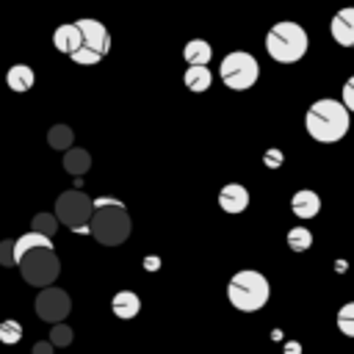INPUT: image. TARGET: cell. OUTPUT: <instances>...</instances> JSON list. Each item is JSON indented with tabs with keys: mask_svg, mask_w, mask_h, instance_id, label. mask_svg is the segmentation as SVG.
<instances>
[{
	"mask_svg": "<svg viewBox=\"0 0 354 354\" xmlns=\"http://www.w3.org/2000/svg\"><path fill=\"white\" fill-rule=\"evenodd\" d=\"M288 246H290V252H307L313 246V232L307 227L288 230Z\"/></svg>",
	"mask_w": 354,
	"mask_h": 354,
	"instance_id": "21",
	"label": "cell"
},
{
	"mask_svg": "<svg viewBox=\"0 0 354 354\" xmlns=\"http://www.w3.org/2000/svg\"><path fill=\"white\" fill-rule=\"evenodd\" d=\"M218 207L224 210V213H243L246 207H249V191H246V185H241V183H227L221 191H218Z\"/></svg>",
	"mask_w": 354,
	"mask_h": 354,
	"instance_id": "11",
	"label": "cell"
},
{
	"mask_svg": "<svg viewBox=\"0 0 354 354\" xmlns=\"http://www.w3.org/2000/svg\"><path fill=\"white\" fill-rule=\"evenodd\" d=\"M218 77L224 80L227 88L232 91H246L257 83L260 77V64L254 55L243 53V50H232L230 55L221 58V66H218Z\"/></svg>",
	"mask_w": 354,
	"mask_h": 354,
	"instance_id": "7",
	"label": "cell"
},
{
	"mask_svg": "<svg viewBox=\"0 0 354 354\" xmlns=\"http://www.w3.org/2000/svg\"><path fill=\"white\" fill-rule=\"evenodd\" d=\"M111 310H113V315L116 318H136L138 315V310H141V299H138V293H133V290H119L113 299H111Z\"/></svg>",
	"mask_w": 354,
	"mask_h": 354,
	"instance_id": "14",
	"label": "cell"
},
{
	"mask_svg": "<svg viewBox=\"0 0 354 354\" xmlns=\"http://www.w3.org/2000/svg\"><path fill=\"white\" fill-rule=\"evenodd\" d=\"M329 33L340 47H354V6H346L332 17Z\"/></svg>",
	"mask_w": 354,
	"mask_h": 354,
	"instance_id": "10",
	"label": "cell"
},
{
	"mask_svg": "<svg viewBox=\"0 0 354 354\" xmlns=\"http://www.w3.org/2000/svg\"><path fill=\"white\" fill-rule=\"evenodd\" d=\"M72 141H75V133H72V127L69 124H53L50 130H47V144L53 147V149H72Z\"/></svg>",
	"mask_w": 354,
	"mask_h": 354,
	"instance_id": "19",
	"label": "cell"
},
{
	"mask_svg": "<svg viewBox=\"0 0 354 354\" xmlns=\"http://www.w3.org/2000/svg\"><path fill=\"white\" fill-rule=\"evenodd\" d=\"M14 257L17 266L22 271V279L33 288H50L58 274H61V263L53 246V238L41 235V232H25L14 241Z\"/></svg>",
	"mask_w": 354,
	"mask_h": 354,
	"instance_id": "1",
	"label": "cell"
},
{
	"mask_svg": "<svg viewBox=\"0 0 354 354\" xmlns=\"http://www.w3.org/2000/svg\"><path fill=\"white\" fill-rule=\"evenodd\" d=\"M268 296H271V288H268V279L260 271L243 268V271L232 274L230 282H227V299L241 313H257V310H263L266 301H268Z\"/></svg>",
	"mask_w": 354,
	"mask_h": 354,
	"instance_id": "5",
	"label": "cell"
},
{
	"mask_svg": "<svg viewBox=\"0 0 354 354\" xmlns=\"http://www.w3.org/2000/svg\"><path fill=\"white\" fill-rule=\"evenodd\" d=\"M50 343L55 346V348H64V346H69L72 343V329L61 321V324H53V329H50Z\"/></svg>",
	"mask_w": 354,
	"mask_h": 354,
	"instance_id": "24",
	"label": "cell"
},
{
	"mask_svg": "<svg viewBox=\"0 0 354 354\" xmlns=\"http://www.w3.org/2000/svg\"><path fill=\"white\" fill-rule=\"evenodd\" d=\"M91 213H94V199H88L83 191L72 188V191H64L58 199H55V218L69 227L72 232H88V221H91Z\"/></svg>",
	"mask_w": 354,
	"mask_h": 354,
	"instance_id": "8",
	"label": "cell"
},
{
	"mask_svg": "<svg viewBox=\"0 0 354 354\" xmlns=\"http://www.w3.org/2000/svg\"><path fill=\"white\" fill-rule=\"evenodd\" d=\"M36 315L47 324H61L69 310H72V299L64 288H41L39 296H36Z\"/></svg>",
	"mask_w": 354,
	"mask_h": 354,
	"instance_id": "9",
	"label": "cell"
},
{
	"mask_svg": "<svg viewBox=\"0 0 354 354\" xmlns=\"http://www.w3.org/2000/svg\"><path fill=\"white\" fill-rule=\"evenodd\" d=\"M310 39L307 30L299 22L282 19L277 25H271V30L266 33V53L277 61V64H296L307 55Z\"/></svg>",
	"mask_w": 354,
	"mask_h": 354,
	"instance_id": "4",
	"label": "cell"
},
{
	"mask_svg": "<svg viewBox=\"0 0 354 354\" xmlns=\"http://www.w3.org/2000/svg\"><path fill=\"white\" fill-rule=\"evenodd\" d=\"M0 266H6V268H11V266H17V257H14V241H0Z\"/></svg>",
	"mask_w": 354,
	"mask_h": 354,
	"instance_id": "25",
	"label": "cell"
},
{
	"mask_svg": "<svg viewBox=\"0 0 354 354\" xmlns=\"http://www.w3.org/2000/svg\"><path fill=\"white\" fill-rule=\"evenodd\" d=\"M77 28L83 33V44L77 47V53H72L69 58L80 66H91V64H100L108 50H111V33L108 28L100 22V19H77Z\"/></svg>",
	"mask_w": 354,
	"mask_h": 354,
	"instance_id": "6",
	"label": "cell"
},
{
	"mask_svg": "<svg viewBox=\"0 0 354 354\" xmlns=\"http://www.w3.org/2000/svg\"><path fill=\"white\" fill-rule=\"evenodd\" d=\"M58 224H61V221L55 218V213H36V216L30 218V230H33V232H41V235H47V238L55 235Z\"/></svg>",
	"mask_w": 354,
	"mask_h": 354,
	"instance_id": "20",
	"label": "cell"
},
{
	"mask_svg": "<svg viewBox=\"0 0 354 354\" xmlns=\"http://www.w3.org/2000/svg\"><path fill=\"white\" fill-rule=\"evenodd\" d=\"M304 127H307L310 138H315L321 144H335L348 133L351 111L340 100H332V97L315 100L304 113Z\"/></svg>",
	"mask_w": 354,
	"mask_h": 354,
	"instance_id": "3",
	"label": "cell"
},
{
	"mask_svg": "<svg viewBox=\"0 0 354 354\" xmlns=\"http://www.w3.org/2000/svg\"><path fill=\"white\" fill-rule=\"evenodd\" d=\"M290 210H293L296 218H313V216H318V210H321V196H318L315 191H310V188H301V191L293 194Z\"/></svg>",
	"mask_w": 354,
	"mask_h": 354,
	"instance_id": "13",
	"label": "cell"
},
{
	"mask_svg": "<svg viewBox=\"0 0 354 354\" xmlns=\"http://www.w3.org/2000/svg\"><path fill=\"white\" fill-rule=\"evenodd\" d=\"M53 343L50 340H39V343H33V348H30V354H53Z\"/></svg>",
	"mask_w": 354,
	"mask_h": 354,
	"instance_id": "28",
	"label": "cell"
},
{
	"mask_svg": "<svg viewBox=\"0 0 354 354\" xmlns=\"http://www.w3.org/2000/svg\"><path fill=\"white\" fill-rule=\"evenodd\" d=\"M53 44H55V50L64 53V55L77 53V47L83 44V33H80L77 22H64V25H58V28L53 30Z\"/></svg>",
	"mask_w": 354,
	"mask_h": 354,
	"instance_id": "12",
	"label": "cell"
},
{
	"mask_svg": "<svg viewBox=\"0 0 354 354\" xmlns=\"http://www.w3.org/2000/svg\"><path fill=\"white\" fill-rule=\"evenodd\" d=\"M130 230H133V221L122 199L116 196L94 199V213L88 221V235L94 241H100L102 246H119L130 238Z\"/></svg>",
	"mask_w": 354,
	"mask_h": 354,
	"instance_id": "2",
	"label": "cell"
},
{
	"mask_svg": "<svg viewBox=\"0 0 354 354\" xmlns=\"http://www.w3.org/2000/svg\"><path fill=\"white\" fill-rule=\"evenodd\" d=\"M263 163H266L268 169L279 166V163H282V152H279V149H268V152H266V158H263Z\"/></svg>",
	"mask_w": 354,
	"mask_h": 354,
	"instance_id": "27",
	"label": "cell"
},
{
	"mask_svg": "<svg viewBox=\"0 0 354 354\" xmlns=\"http://www.w3.org/2000/svg\"><path fill=\"white\" fill-rule=\"evenodd\" d=\"M337 329H340L346 337H354V301H346V304L337 310Z\"/></svg>",
	"mask_w": 354,
	"mask_h": 354,
	"instance_id": "22",
	"label": "cell"
},
{
	"mask_svg": "<svg viewBox=\"0 0 354 354\" xmlns=\"http://www.w3.org/2000/svg\"><path fill=\"white\" fill-rule=\"evenodd\" d=\"M343 105H346V108L354 113V75H351V77L343 83Z\"/></svg>",
	"mask_w": 354,
	"mask_h": 354,
	"instance_id": "26",
	"label": "cell"
},
{
	"mask_svg": "<svg viewBox=\"0 0 354 354\" xmlns=\"http://www.w3.org/2000/svg\"><path fill=\"white\" fill-rule=\"evenodd\" d=\"M64 169L72 177H83L91 169V155L83 147H72V149L64 152Z\"/></svg>",
	"mask_w": 354,
	"mask_h": 354,
	"instance_id": "17",
	"label": "cell"
},
{
	"mask_svg": "<svg viewBox=\"0 0 354 354\" xmlns=\"http://www.w3.org/2000/svg\"><path fill=\"white\" fill-rule=\"evenodd\" d=\"M6 83H8V88H11V91L22 94V91L33 88L36 75H33V69H30L28 64H14V66L6 72Z\"/></svg>",
	"mask_w": 354,
	"mask_h": 354,
	"instance_id": "15",
	"label": "cell"
},
{
	"mask_svg": "<svg viewBox=\"0 0 354 354\" xmlns=\"http://www.w3.org/2000/svg\"><path fill=\"white\" fill-rule=\"evenodd\" d=\"M183 58L188 61V66H207L213 58V47L205 39H191L183 47Z\"/></svg>",
	"mask_w": 354,
	"mask_h": 354,
	"instance_id": "16",
	"label": "cell"
},
{
	"mask_svg": "<svg viewBox=\"0 0 354 354\" xmlns=\"http://www.w3.org/2000/svg\"><path fill=\"white\" fill-rule=\"evenodd\" d=\"M183 83H185V88H188V91L202 94V91H207V88H210L213 75H210V69H207V66H188V69H185V75H183Z\"/></svg>",
	"mask_w": 354,
	"mask_h": 354,
	"instance_id": "18",
	"label": "cell"
},
{
	"mask_svg": "<svg viewBox=\"0 0 354 354\" xmlns=\"http://www.w3.org/2000/svg\"><path fill=\"white\" fill-rule=\"evenodd\" d=\"M22 340V324L19 321H3L0 324V343L11 346V343H19Z\"/></svg>",
	"mask_w": 354,
	"mask_h": 354,
	"instance_id": "23",
	"label": "cell"
}]
</instances>
